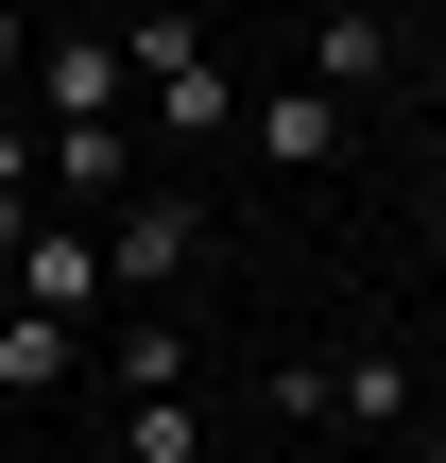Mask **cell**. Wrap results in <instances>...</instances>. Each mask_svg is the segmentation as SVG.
Listing matches in <instances>:
<instances>
[{"label":"cell","instance_id":"cell-1","mask_svg":"<svg viewBox=\"0 0 446 463\" xmlns=\"http://www.w3.org/2000/svg\"><path fill=\"white\" fill-rule=\"evenodd\" d=\"M120 69H138L155 137H241V86H223V52H206L189 17H120Z\"/></svg>","mask_w":446,"mask_h":463},{"label":"cell","instance_id":"cell-7","mask_svg":"<svg viewBox=\"0 0 446 463\" xmlns=\"http://www.w3.org/2000/svg\"><path fill=\"white\" fill-rule=\"evenodd\" d=\"M309 86H327V103L395 86V17H378V0H327V17H309Z\"/></svg>","mask_w":446,"mask_h":463},{"label":"cell","instance_id":"cell-12","mask_svg":"<svg viewBox=\"0 0 446 463\" xmlns=\"http://www.w3.org/2000/svg\"><path fill=\"white\" fill-rule=\"evenodd\" d=\"M0 189H34V137H17V120H0Z\"/></svg>","mask_w":446,"mask_h":463},{"label":"cell","instance_id":"cell-10","mask_svg":"<svg viewBox=\"0 0 446 463\" xmlns=\"http://www.w3.org/2000/svg\"><path fill=\"white\" fill-rule=\"evenodd\" d=\"M189 378V326H120V395H172Z\"/></svg>","mask_w":446,"mask_h":463},{"label":"cell","instance_id":"cell-11","mask_svg":"<svg viewBox=\"0 0 446 463\" xmlns=\"http://www.w3.org/2000/svg\"><path fill=\"white\" fill-rule=\"evenodd\" d=\"M206 447V412H120V463H189Z\"/></svg>","mask_w":446,"mask_h":463},{"label":"cell","instance_id":"cell-9","mask_svg":"<svg viewBox=\"0 0 446 463\" xmlns=\"http://www.w3.org/2000/svg\"><path fill=\"white\" fill-rule=\"evenodd\" d=\"M69 361H86V326H52V309H17V326H0V395H52Z\"/></svg>","mask_w":446,"mask_h":463},{"label":"cell","instance_id":"cell-6","mask_svg":"<svg viewBox=\"0 0 446 463\" xmlns=\"http://www.w3.org/2000/svg\"><path fill=\"white\" fill-rule=\"evenodd\" d=\"M413 395H430V378H413L395 344H361V361H309V378H292V412H344V430H395Z\"/></svg>","mask_w":446,"mask_h":463},{"label":"cell","instance_id":"cell-14","mask_svg":"<svg viewBox=\"0 0 446 463\" xmlns=\"http://www.w3.org/2000/svg\"><path fill=\"white\" fill-rule=\"evenodd\" d=\"M0 326H17V275H0Z\"/></svg>","mask_w":446,"mask_h":463},{"label":"cell","instance_id":"cell-13","mask_svg":"<svg viewBox=\"0 0 446 463\" xmlns=\"http://www.w3.org/2000/svg\"><path fill=\"white\" fill-rule=\"evenodd\" d=\"M0 69H34V17H17V0H0Z\"/></svg>","mask_w":446,"mask_h":463},{"label":"cell","instance_id":"cell-2","mask_svg":"<svg viewBox=\"0 0 446 463\" xmlns=\"http://www.w3.org/2000/svg\"><path fill=\"white\" fill-rule=\"evenodd\" d=\"M189 275V189H120L103 206V292H172Z\"/></svg>","mask_w":446,"mask_h":463},{"label":"cell","instance_id":"cell-3","mask_svg":"<svg viewBox=\"0 0 446 463\" xmlns=\"http://www.w3.org/2000/svg\"><path fill=\"white\" fill-rule=\"evenodd\" d=\"M241 155H258V172H344V103H327V86H258V103H241Z\"/></svg>","mask_w":446,"mask_h":463},{"label":"cell","instance_id":"cell-5","mask_svg":"<svg viewBox=\"0 0 446 463\" xmlns=\"http://www.w3.org/2000/svg\"><path fill=\"white\" fill-rule=\"evenodd\" d=\"M103 120H138L120 34H52V137H103Z\"/></svg>","mask_w":446,"mask_h":463},{"label":"cell","instance_id":"cell-8","mask_svg":"<svg viewBox=\"0 0 446 463\" xmlns=\"http://www.w3.org/2000/svg\"><path fill=\"white\" fill-rule=\"evenodd\" d=\"M34 155H52L69 206H120V189H138V120H103V137H34Z\"/></svg>","mask_w":446,"mask_h":463},{"label":"cell","instance_id":"cell-4","mask_svg":"<svg viewBox=\"0 0 446 463\" xmlns=\"http://www.w3.org/2000/svg\"><path fill=\"white\" fill-rule=\"evenodd\" d=\"M17 309H52V326H86V309H103V223H69V206H52V223L17 241Z\"/></svg>","mask_w":446,"mask_h":463}]
</instances>
